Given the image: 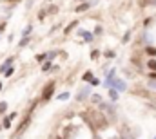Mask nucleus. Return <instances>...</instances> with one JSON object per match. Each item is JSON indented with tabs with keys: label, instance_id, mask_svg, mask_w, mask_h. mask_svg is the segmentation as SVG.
Wrapping results in <instances>:
<instances>
[{
	"label": "nucleus",
	"instance_id": "obj_3",
	"mask_svg": "<svg viewBox=\"0 0 156 139\" xmlns=\"http://www.w3.org/2000/svg\"><path fill=\"white\" fill-rule=\"evenodd\" d=\"M29 123H31V116H27V118H26L24 121H22V125H18V128H16V134H18V135H22V132H24V130L29 127Z\"/></svg>",
	"mask_w": 156,
	"mask_h": 139
},
{
	"label": "nucleus",
	"instance_id": "obj_16",
	"mask_svg": "<svg viewBox=\"0 0 156 139\" xmlns=\"http://www.w3.org/2000/svg\"><path fill=\"white\" fill-rule=\"evenodd\" d=\"M4 72H6V78H9V76H11V74L15 72V69H13V67H9L7 71H4Z\"/></svg>",
	"mask_w": 156,
	"mask_h": 139
},
{
	"label": "nucleus",
	"instance_id": "obj_28",
	"mask_svg": "<svg viewBox=\"0 0 156 139\" xmlns=\"http://www.w3.org/2000/svg\"><path fill=\"white\" fill-rule=\"evenodd\" d=\"M154 139H156V137H154Z\"/></svg>",
	"mask_w": 156,
	"mask_h": 139
},
{
	"label": "nucleus",
	"instance_id": "obj_5",
	"mask_svg": "<svg viewBox=\"0 0 156 139\" xmlns=\"http://www.w3.org/2000/svg\"><path fill=\"white\" fill-rule=\"evenodd\" d=\"M13 61H15V58H7V60H6V61L2 63V67H0V72H4V71H6V69H9Z\"/></svg>",
	"mask_w": 156,
	"mask_h": 139
},
{
	"label": "nucleus",
	"instance_id": "obj_17",
	"mask_svg": "<svg viewBox=\"0 0 156 139\" xmlns=\"http://www.w3.org/2000/svg\"><path fill=\"white\" fill-rule=\"evenodd\" d=\"M51 69V61H47V63H44V67H42V71H49Z\"/></svg>",
	"mask_w": 156,
	"mask_h": 139
},
{
	"label": "nucleus",
	"instance_id": "obj_10",
	"mask_svg": "<svg viewBox=\"0 0 156 139\" xmlns=\"http://www.w3.org/2000/svg\"><path fill=\"white\" fill-rule=\"evenodd\" d=\"M147 67L151 69V71H156V60H149L147 61Z\"/></svg>",
	"mask_w": 156,
	"mask_h": 139
},
{
	"label": "nucleus",
	"instance_id": "obj_24",
	"mask_svg": "<svg viewBox=\"0 0 156 139\" xmlns=\"http://www.w3.org/2000/svg\"><path fill=\"white\" fill-rule=\"evenodd\" d=\"M105 56H109V58H113V56H115V53H113V51H107V53H105Z\"/></svg>",
	"mask_w": 156,
	"mask_h": 139
},
{
	"label": "nucleus",
	"instance_id": "obj_11",
	"mask_svg": "<svg viewBox=\"0 0 156 139\" xmlns=\"http://www.w3.org/2000/svg\"><path fill=\"white\" fill-rule=\"evenodd\" d=\"M145 53H147L149 56H156V49H154V47H151V45H149V47L145 49Z\"/></svg>",
	"mask_w": 156,
	"mask_h": 139
},
{
	"label": "nucleus",
	"instance_id": "obj_18",
	"mask_svg": "<svg viewBox=\"0 0 156 139\" xmlns=\"http://www.w3.org/2000/svg\"><path fill=\"white\" fill-rule=\"evenodd\" d=\"M149 80H154L156 81V71H151L149 72Z\"/></svg>",
	"mask_w": 156,
	"mask_h": 139
},
{
	"label": "nucleus",
	"instance_id": "obj_21",
	"mask_svg": "<svg viewBox=\"0 0 156 139\" xmlns=\"http://www.w3.org/2000/svg\"><path fill=\"white\" fill-rule=\"evenodd\" d=\"M149 87H151V89H156V81H154V80H151V81H149Z\"/></svg>",
	"mask_w": 156,
	"mask_h": 139
},
{
	"label": "nucleus",
	"instance_id": "obj_7",
	"mask_svg": "<svg viewBox=\"0 0 156 139\" xmlns=\"http://www.w3.org/2000/svg\"><path fill=\"white\" fill-rule=\"evenodd\" d=\"M89 7H93V6H91V2H84L82 6H78V7H76V13H82V11H87Z\"/></svg>",
	"mask_w": 156,
	"mask_h": 139
},
{
	"label": "nucleus",
	"instance_id": "obj_19",
	"mask_svg": "<svg viewBox=\"0 0 156 139\" xmlns=\"http://www.w3.org/2000/svg\"><path fill=\"white\" fill-rule=\"evenodd\" d=\"M76 24H78V22H73V24H69V26H67V29H65V33H69V31H71V29H73Z\"/></svg>",
	"mask_w": 156,
	"mask_h": 139
},
{
	"label": "nucleus",
	"instance_id": "obj_22",
	"mask_svg": "<svg viewBox=\"0 0 156 139\" xmlns=\"http://www.w3.org/2000/svg\"><path fill=\"white\" fill-rule=\"evenodd\" d=\"M6 108H7V105H6V103H0V112H4Z\"/></svg>",
	"mask_w": 156,
	"mask_h": 139
},
{
	"label": "nucleus",
	"instance_id": "obj_4",
	"mask_svg": "<svg viewBox=\"0 0 156 139\" xmlns=\"http://www.w3.org/2000/svg\"><path fill=\"white\" fill-rule=\"evenodd\" d=\"M78 34H80V36H84V40H85V42H93V38H95V34H93V33H89V31H80Z\"/></svg>",
	"mask_w": 156,
	"mask_h": 139
},
{
	"label": "nucleus",
	"instance_id": "obj_1",
	"mask_svg": "<svg viewBox=\"0 0 156 139\" xmlns=\"http://www.w3.org/2000/svg\"><path fill=\"white\" fill-rule=\"evenodd\" d=\"M53 90H55V81L47 83L46 87H44V92H42V101H47L51 96H53Z\"/></svg>",
	"mask_w": 156,
	"mask_h": 139
},
{
	"label": "nucleus",
	"instance_id": "obj_6",
	"mask_svg": "<svg viewBox=\"0 0 156 139\" xmlns=\"http://www.w3.org/2000/svg\"><path fill=\"white\" fill-rule=\"evenodd\" d=\"M89 92H91V89H89V87H84V89H82V92L76 96V99H80V101H82V99H84V98L89 94Z\"/></svg>",
	"mask_w": 156,
	"mask_h": 139
},
{
	"label": "nucleus",
	"instance_id": "obj_14",
	"mask_svg": "<svg viewBox=\"0 0 156 139\" xmlns=\"http://www.w3.org/2000/svg\"><path fill=\"white\" fill-rule=\"evenodd\" d=\"M2 125H4V128H9V127H11V119L4 118V123H2Z\"/></svg>",
	"mask_w": 156,
	"mask_h": 139
},
{
	"label": "nucleus",
	"instance_id": "obj_20",
	"mask_svg": "<svg viewBox=\"0 0 156 139\" xmlns=\"http://www.w3.org/2000/svg\"><path fill=\"white\" fill-rule=\"evenodd\" d=\"M58 98H60V99H67V98H69V94H67V92H64V94H60Z\"/></svg>",
	"mask_w": 156,
	"mask_h": 139
},
{
	"label": "nucleus",
	"instance_id": "obj_23",
	"mask_svg": "<svg viewBox=\"0 0 156 139\" xmlns=\"http://www.w3.org/2000/svg\"><path fill=\"white\" fill-rule=\"evenodd\" d=\"M95 34H102V27H100V26H98V27L95 29Z\"/></svg>",
	"mask_w": 156,
	"mask_h": 139
},
{
	"label": "nucleus",
	"instance_id": "obj_9",
	"mask_svg": "<svg viewBox=\"0 0 156 139\" xmlns=\"http://www.w3.org/2000/svg\"><path fill=\"white\" fill-rule=\"evenodd\" d=\"M31 31H33V26H27L24 31H22V36H29V34H31Z\"/></svg>",
	"mask_w": 156,
	"mask_h": 139
},
{
	"label": "nucleus",
	"instance_id": "obj_8",
	"mask_svg": "<svg viewBox=\"0 0 156 139\" xmlns=\"http://www.w3.org/2000/svg\"><path fill=\"white\" fill-rule=\"evenodd\" d=\"M109 96H111V99H113V101H116L118 99V92L115 89H109Z\"/></svg>",
	"mask_w": 156,
	"mask_h": 139
},
{
	"label": "nucleus",
	"instance_id": "obj_15",
	"mask_svg": "<svg viewBox=\"0 0 156 139\" xmlns=\"http://www.w3.org/2000/svg\"><path fill=\"white\" fill-rule=\"evenodd\" d=\"M84 80H85V81H91V80H93V74H91V72H85V74H84Z\"/></svg>",
	"mask_w": 156,
	"mask_h": 139
},
{
	"label": "nucleus",
	"instance_id": "obj_27",
	"mask_svg": "<svg viewBox=\"0 0 156 139\" xmlns=\"http://www.w3.org/2000/svg\"><path fill=\"white\" fill-rule=\"evenodd\" d=\"M58 139H62V137H58Z\"/></svg>",
	"mask_w": 156,
	"mask_h": 139
},
{
	"label": "nucleus",
	"instance_id": "obj_26",
	"mask_svg": "<svg viewBox=\"0 0 156 139\" xmlns=\"http://www.w3.org/2000/svg\"><path fill=\"white\" fill-rule=\"evenodd\" d=\"M0 90H2V81H0Z\"/></svg>",
	"mask_w": 156,
	"mask_h": 139
},
{
	"label": "nucleus",
	"instance_id": "obj_13",
	"mask_svg": "<svg viewBox=\"0 0 156 139\" xmlns=\"http://www.w3.org/2000/svg\"><path fill=\"white\" fill-rule=\"evenodd\" d=\"M91 101H93V103H102V98H100V96H96V94H95V96H93V98H91Z\"/></svg>",
	"mask_w": 156,
	"mask_h": 139
},
{
	"label": "nucleus",
	"instance_id": "obj_12",
	"mask_svg": "<svg viewBox=\"0 0 156 139\" xmlns=\"http://www.w3.org/2000/svg\"><path fill=\"white\" fill-rule=\"evenodd\" d=\"M29 42H31V38H29V36H24V40L20 42V45H18V47H24V45H27Z\"/></svg>",
	"mask_w": 156,
	"mask_h": 139
},
{
	"label": "nucleus",
	"instance_id": "obj_25",
	"mask_svg": "<svg viewBox=\"0 0 156 139\" xmlns=\"http://www.w3.org/2000/svg\"><path fill=\"white\" fill-rule=\"evenodd\" d=\"M129 38H131V33H127V34L123 36V42H129Z\"/></svg>",
	"mask_w": 156,
	"mask_h": 139
},
{
	"label": "nucleus",
	"instance_id": "obj_2",
	"mask_svg": "<svg viewBox=\"0 0 156 139\" xmlns=\"http://www.w3.org/2000/svg\"><path fill=\"white\" fill-rule=\"evenodd\" d=\"M111 89H115L116 92H123V90H127V83H125L123 80H120V78H115V80H113V85H111Z\"/></svg>",
	"mask_w": 156,
	"mask_h": 139
}]
</instances>
